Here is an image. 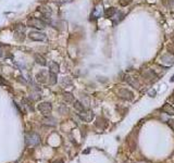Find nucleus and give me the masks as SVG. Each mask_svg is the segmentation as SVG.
I'll return each instance as SVG.
<instances>
[{
	"mask_svg": "<svg viewBox=\"0 0 174 163\" xmlns=\"http://www.w3.org/2000/svg\"><path fill=\"white\" fill-rule=\"evenodd\" d=\"M49 68H50V72L51 73H58L59 72V64L57 62H51L50 65H49Z\"/></svg>",
	"mask_w": 174,
	"mask_h": 163,
	"instance_id": "0eeeda50",
	"label": "nucleus"
},
{
	"mask_svg": "<svg viewBox=\"0 0 174 163\" xmlns=\"http://www.w3.org/2000/svg\"><path fill=\"white\" fill-rule=\"evenodd\" d=\"M163 110L166 111V113H169V114H174V108L171 104H166V106L163 107Z\"/></svg>",
	"mask_w": 174,
	"mask_h": 163,
	"instance_id": "6e6552de",
	"label": "nucleus"
},
{
	"mask_svg": "<svg viewBox=\"0 0 174 163\" xmlns=\"http://www.w3.org/2000/svg\"><path fill=\"white\" fill-rule=\"evenodd\" d=\"M26 144L31 145V146H35V145L39 144V137L36 134H30L26 136Z\"/></svg>",
	"mask_w": 174,
	"mask_h": 163,
	"instance_id": "20e7f679",
	"label": "nucleus"
},
{
	"mask_svg": "<svg viewBox=\"0 0 174 163\" xmlns=\"http://www.w3.org/2000/svg\"><path fill=\"white\" fill-rule=\"evenodd\" d=\"M114 12H116V10H114V8H110V9H109V10H107V12H106V14L108 15H112L113 13H114Z\"/></svg>",
	"mask_w": 174,
	"mask_h": 163,
	"instance_id": "9b49d317",
	"label": "nucleus"
},
{
	"mask_svg": "<svg viewBox=\"0 0 174 163\" xmlns=\"http://www.w3.org/2000/svg\"><path fill=\"white\" fill-rule=\"evenodd\" d=\"M0 84H1V85H6V84H7V82L2 80V77H1V76H0Z\"/></svg>",
	"mask_w": 174,
	"mask_h": 163,
	"instance_id": "4468645a",
	"label": "nucleus"
},
{
	"mask_svg": "<svg viewBox=\"0 0 174 163\" xmlns=\"http://www.w3.org/2000/svg\"><path fill=\"white\" fill-rule=\"evenodd\" d=\"M38 110L44 114V115H48L51 112V104L48 102H43L38 104Z\"/></svg>",
	"mask_w": 174,
	"mask_h": 163,
	"instance_id": "7ed1b4c3",
	"label": "nucleus"
},
{
	"mask_svg": "<svg viewBox=\"0 0 174 163\" xmlns=\"http://www.w3.org/2000/svg\"><path fill=\"white\" fill-rule=\"evenodd\" d=\"M64 99H66V102H73L74 101V97L72 96V94H64Z\"/></svg>",
	"mask_w": 174,
	"mask_h": 163,
	"instance_id": "1a4fd4ad",
	"label": "nucleus"
},
{
	"mask_svg": "<svg viewBox=\"0 0 174 163\" xmlns=\"http://www.w3.org/2000/svg\"><path fill=\"white\" fill-rule=\"evenodd\" d=\"M49 76H50V82L49 83L50 84H56V82H57V80H56V74L54 73H49Z\"/></svg>",
	"mask_w": 174,
	"mask_h": 163,
	"instance_id": "9d476101",
	"label": "nucleus"
},
{
	"mask_svg": "<svg viewBox=\"0 0 174 163\" xmlns=\"http://www.w3.org/2000/svg\"><path fill=\"white\" fill-rule=\"evenodd\" d=\"M74 108L76 109V110L80 112V114H82V113H84L85 112V108H84V106L82 104L80 101H75L74 102Z\"/></svg>",
	"mask_w": 174,
	"mask_h": 163,
	"instance_id": "423d86ee",
	"label": "nucleus"
},
{
	"mask_svg": "<svg viewBox=\"0 0 174 163\" xmlns=\"http://www.w3.org/2000/svg\"><path fill=\"white\" fill-rule=\"evenodd\" d=\"M27 25L31 27H34V28H39V30H44V28L47 26V24L44 22L43 20L36 19V18H33V19L28 20Z\"/></svg>",
	"mask_w": 174,
	"mask_h": 163,
	"instance_id": "f257e3e1",
	"label": "nucleus"
},
{
	"mask_svg": "<svg viewBox=\"0 0 174 163\" xmlns=\"http://www.w3.org/2000/svg\"><path fill=\"white\" fill-rule=\"evenodd\" d=\"M60 2H66V1H71V0H58Z\"/></svg>",
	"mask_w": 174,
	"mask_h": 163,
	"instance_id": "2eb2a0df",
	"label": "nucleus"
},
{
	"mask_svg": "<svg viewBox=\"0 0 174 163\" xmlns=\"http://www.w3.org/2000/svg\"><path fill=\"white\" fill-rule=\"evenodd\" d=\"M30 38L32 40H35V42H43L46 39V35L44 33H40V32H31L30 33Z\"/></svg>",
	"mask_w": 174,
	"mask_h": 163,
	"instance_id": "f03ea898",
	"label": "nucleus"
},
{
	"mask_svg": "<svg viewBox=\"0 0 174 163\" xmlns=\"http://www.w3.org/2000/svg\"><path fill=\"white\" fill-rule=\"evenodd\" d=\"M132 0H124V1H121V4L122 6H128V4H131Z\"/></svg>",
	"mask_w": 174,
	"mask_h": 163,
	"instance_id": "f8f14e48",
	"label": "nucleus"
},
{
	"mask_svg": "<svg viewBox=\"0 0 174 163\" xmlns=\"http://www.w3.org/2000/svg\"><path fill=\"white\" fill-rule=\"evenodd\" d=\"M2 54V50H1V47H0V56Z\"/></svg>",
	"mask_w": 174,
	"mask_h": 163,
	"instance_id": "dca6fc26",
	"label": "nucleus"
},
{
	"mask_svg": "<svg viewBox=\"0 0 174 163\" xmlns=\"http://www.w3.org/2000/svg\"><path fill=\"white\" fill-rule=\"evenodd\" d=\"M35 61L40 65H46L47 62H46V59L43 57V56H40V54H35Z\"/></svg>",
	"mask_w": 174,
	"mask_h": 163,
	"instance_id": "39448f33",
	"label": "nucleus"
},
{
	"mask_svg": "<svg viewBox=\"0 0 174 163\" xmlns=\"http://www.w3.org/2000/svg\"><path fill=\"white\" fill-rule=\"evenodd\" d=\"M168 124H169V125H170L171 127H172V129L174 131V123H173V121H171V120H169V121H168Z\"/></svg>",
	"mask_w": 174,
	"mask_h": 163,
	"instance_id": "ddd939ff",
	"label": "nucleus"
}]
</instances>
